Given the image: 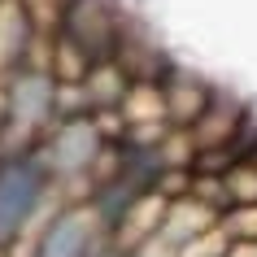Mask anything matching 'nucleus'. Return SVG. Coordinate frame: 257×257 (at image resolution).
I'll list each match as a JSON object with an SVG mask.
<instances>
[{"label":"nucleus","mask_w":257,"mask_h":257,"mask_svg":"<svg viewBox=\"0 0 257 257\" xmlns=\"http://www.w3.org/2000/svg\"><path fill=\"white\" fill-rule=\"evenodd\" d=\"M35 157H40L48 183H92L100 162L109 153V136H105V122L92 118V113H61V118L48 126L35 144Z\"/></svg>","instance_id":"obj_1"},{"label":"nucleus","mask_w":257,"mask_h":257,"mask_svg":"<svg viewBox=\"0 0 257 257\" xmlns=\"http://www.w3.org/2000/svg\"><path fill=\"white\" fill-rule=\"evenodd\" d=\"M57 122V83L44 66H22L0 83V126L5 153H31Z\"/></svg>","instance_id":"obj_2"},{"label":"nucleus","mask_w":257,"mask_h":257,"mask_svg":"<svg viewBox=\"0 0 257 257\" xmlns=\"http://www.w3.org/2000/svg\"><path fill=\"white\" fill-rule=\"evenodd\" d=\"M48 175L35 153H0V248L22 235L48 201Z\"/></svg>","instance_id":"obj_3"},{"label":"nucleus","mask_w":257,"mask_h":257,"mask_svg":"<svg viewBox=\"0 0 257 257\" xmlns=\"http://www.w3.org/2000/svg\"><path fill=\"white\" fill-rule=\"evenodd\" d=\"M105 227L100 218L92 214L87 201H74V205H61L48 222L40 227L35 235V253L31 257H96L105 248Z\"/></svg>","instance_id":"obj_4"},{"label":"nucleus","mask_w":257,"mask_h":257,"mask_svg":"<svg viewBox=\"0 0 257 257\" xmlns=\"http://www.w3.org/2000/svg\"><path fill=\"white\" fill-rule=\"evenodd\" d=\"M61 40H70L87 61H113L122 40V18L109 0H70L66 18H61Z\"/></svg>","instance_id":"obj_5"},{"label":"nucleus","mask_w":257,"mask_h":257,"mask_svg":"<svg viewBox=\"0 0 257 257\" xmlns=\"http://www.w3.org/2000/svg\"><path fill=\"white\" fill-rule=\"evenodd\" d=\"M240 126H244V105L231 100V96H218L205 105V113L188 126V140H192V153H231L240 149Z\"/></svg>","instance_id":"obj_6"},{"label":"nucleus","mask_w":257,"mask_h":257,"mask_svg":"<svg viewBox=\"0 0 257 257\" xmlns=\"http://www.w3.org/2000/svg\"><path fill=\"white\" fill-rule=\"evenodd\" d=\"M157 87H162V113H166L170 131H188L192 122L205 113V105L214 100V87H205L201 79L179 74V70H170L166 79H157Z\"/></svg>","instance_id":"obj_7"},{"label":"nucleus","mask_w":257,"mask_h":257,"mask_svg":"<svg viewBox=\"0 0 257 257\" xmlns=\"http://www.w3.org/2000/svg\"><path fill=\"white\" fill-rule=\"evenodd\" d=\"M35 48H40V35L27 22L22 5L18 0H0V83L9 79L14 70L31 66L35 61Z\"/></svg>","instance_id":"obj_8"},{"label":"nucleus","mask_w":257,"mask_h":257,"mask_svg":"<svg viewBox=\"0 0 257 257\" xmlns=\"http://www.w3.org/2000/svg\"><path fill=\"white\" fill-rule=\"evenodd\" d=\"M218 227V209L214 205L196 201V196H175V201L166 205V218H162V231H157V240L170 244V253L175 248H183L188 240H196V235H205V231Z\"/></svg>","instance_id":"obj_9"},{"label":"nucleus","mask_w":257,"mask_h":257,"mask_svg":"<svg viewBox=\"0 0 257 257\" xmlns=\"http://www.w3.org/2000/svg\"><path fill=\"white\" fill-rule=\"evenodd\" d=\"M118 118L126 131H153V126H166L162 113V87L157 83H131L118 100Z\"/></svg>","instance_id":"obj_10"},{"label":"nucleus","mask_w":257,"mask_h":257,"mask_svg":"<svg viewBox=\"0 0 257 257\" xmlns=\"http://www.w3.org/2000/svg\"><path fill=\"white\" fill-rule=\"evenodd\" d=\"M218 183H222V209H235V205H257V166L248 162V157L231 162L227 170L218 175Z\"/></svg>","instance_id":"obj_11"},{"label":"nucleus","mask_w":257,"mask_h":257,"mask_svg":"<svg viewBox=\"0 0 257 257\" xmlns=\"http://www.w3.org/2000/svg\"><path fill=\"white\" fill-rule=\"evenodd\" d=\"M218 231H222L227 240L257 244V205H235V209H222V214H218Z\"/></svg>","instance_id":"obj_12"},{"label":"nucleus","mask_w":257,"mask_h":257,"mask_svg":"<svg viewBox=\"0 0 257 257\" xmlns=\"http://www.w3.org/2000/svg\"><path fill=\"white\" fill-rule=\"evenodd\" d=\"M227 235H222V231H205V235H196V240H188V244H183V248H175V253H170V257H222V253H227Z\"/></svg>","instance_id":"obj_13"},{"label":"nucleus","mask_w":257,"mask_h":257,"mask_svg":"<svg viewBox=\"0 0 257 257\" xmlns=\"http://www.w3.org/2000/svg\"><path fill=\"white\" fill-rule=\"evenodd\" d=\"M222 257H257V244H244V240H231L227 244V253Z\"/></svg>","instance_id":"obj_14"},{"label":"nucleus","mask_w":257,"mask_h":257,"mask_svg":"<svg viewBox=\"0 0 257 257\" xmlns=\"http://www.w3.org/2000/svg\"><path fill=\"white\" fill-rule=\"evenodd\" d=\"M248 162H253V166H257V153H253V157H248Z\"/></svg>","instance_id":"obj_15"},{"label":"nucleus","mask_w":257,"mask_h":257,"mask_svg":"<svg viewBox=\"0 0 257 257\" xmlns=\"http://www.w3.org/2000/svg\"><path fill=\"white\" fill-rule=\"evenodd\" d=\"M140 257H153V253H140Z\"/></svg>","instance_id":"obj_16"}]
</instances>
